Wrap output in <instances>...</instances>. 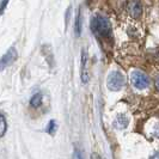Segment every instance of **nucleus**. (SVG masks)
Here are the masks:
<instances>
[{
  "mask_svg": "<svg viewBox=\"0 0 159 159\" xmlns=\"http://www.w3.org/2000/svg\"><path fill=\"white\" fill-rule=\"evenodd\" d=\"M91 30L92 32L99 36V37H103V39H108L111 36V24L110 20L104 16L101 15H96L91 18Z\"/></svg>",
  "mask_w": 159,
  "mask_h": 159,
  "instance_id": "1",
  "label": "nucleus"
},
{
  "mask_svg": "<svg viewBox=\"0 0 159 159\" xmlns=\"http://www.w3.org/2000/svg\"><path fill=\"white\" fill-rule=\"evenodd\" d=\"M126 79L125 75L119 71H112L107 79V86L111 91H120L121 89L125 86Z\"/></svg>",
  "mask_w": 159,
  "mask_h": 159,
  "instance_id": "2",
  "label": "nucleus"
},
{
  "mask_svg": "<svg viewBox=\"0 0 159 159\" xmlns=\"http://www.w3.org/2000/svg\"><path fill=\"white\" fill-rule=\"evenodd\" d=\"M86 61H88V54H86V50L83 49V53H81V80H83V83H88L89 81Z\"/></svg>",
  "mask_w": 159,
  "mask_h": 159,
  "instance_id": "6",
  "label": "nucleus"
},
{
  "mask_svg": "<svg viewBox=\"0 0 159 159\" xmlns=\"http://www.w3.org/2000/svg\"><path fill=\"white\" fill-rule=\"evenodd\" d=\"M73 159H83V156L78 150L74 151V154H73Z\"/></svg>",
  "mask_w": 159,
  "mask_h": 159,
  "instance_id": "11",
  "label": "nucleus"
},
{
  "mask_svg": "<svg viewBox=\"0 0 159 159\" xmlns=\"http://www.w3.org/2000/svg\"><path fill=\"white\" fill-rule=\"evenodd\" d=\"M130 81L133 84V86L138 90H145L150 86V78L147 77L146 73L135 70L130 73Z\"/></svg>",
  "mask_w": 159,
  "mask_h": 159,
  "instance_id": "3",
  "label": "nucleus"
},
{
  "mask_svg": "<svg viewBox=\"0 0 159 159\" xmlns=\"http://www.w3.org/2000/svg\"><path fill=\"white\" fill-rule=\"evenodd\" d=\"M41 104H42V95L39 92V93H36V95H34L31 97V99H30V105H31L32 108H39Z\"/></svg>",
  "mask_w": 159,
  "mask_h": 159,
  "instance_id": "8",
  "label": "nucleus"
},
{
  "mask_svg": "<svg viewBox=\"0 0 159 159\" xmlns=\"http://www.w3.org/2000/svg\"><path fill=\"white\" fill-rule=\"evenodd\" d=\"M8 0H4L2 1V5H1V7H0V12H2L4 11V8H5V6H6V2H7Z\"/></svg>",
  "mask_w": 159,
  "mask_h": 159,
  "instance_id": "13",
  "label": "nucleus"
},
{
  "mask_svg": "<svg viewBox=\"0 0 159 159\" xmlns=\"http://www.w3.org/2000/svg\"><path fill=\"white\" fill-rule=\"evenodd\" d=\"M6 130H7V122H6V119L2 114H0V138L6 134Z\"/></svg>",
  "mask_w": 159,
  "mask_h": 159,
  "instance_id": "7",
  "label": "nucleus"
},
{
  "mask_svg": "<svg viewBox=\"0 0 159 159\" xmlns=\"http://www.w3.org/2000/svg\"><path fill=\"white\" fill-rule=\"evenodd\" d=\"M55 129H56L55 122H54V121H50V123H49V127H48V132H49L50 134H54Z\"/></svg>",
  "mask_w": 159,
  "mask_h": 159,
  "instance_id": "10",
  "label": "nucleus"
},
{
  "mask_svg": "<svg viewBox=\"0 0 159 159\" xmlns=\"http://www.w3.org/2000/svg\"><path fill=\"white\" fill-rule=\"evenodd\" d=\"M80 32H81V15H80V11L78 12V16L75 19V34L77 36H79Z\"/></svg>",
  "mask_w": 159,
  "mask_h": 159,
  "instance_id": "9",
  "label": "nucleus"
},
{
  "mask_svg": "<svg viewBox=\"0 0 159 159\" xmlns=\"http://www.w3.org/2000/svg\"><path fill=\"white\" fill-rule=\"evenodd\" d=\"M128 13L133 18H139L143 15V5L140 1L138 0H133L128 4Z\"/></svg>",
  "mask_w": 159,
  "mask_h": 159,
  "instance_id": "5",
  "label": "nucleus"
},
{
  "mask_svg": "<svg viewBox=\"0 0 159 159\" xmlns=\"http://www.w3.org/2000/svg\"><path fill=\"white\" fill-rule=\"evenodd\" d=\"M17 56H18V54H17L16 48H10L7 52L0 57V72L13 64L17 60Z\"/></svg>",
  "mask_w": 159,
  "mask_h": 159,
  "instance_id": "4",
  "label": "nucleus"
},
{
  "mask_svg": "<svg viewBox=\"0 0 159 159\" xmlns=\"http://www.w3.org/2000/svg\"><path fill=\"white\" fill-rule=\"evenodd\" d=\"M151 159H158V154H154V157H153V158H151Z\"/></svg>",
  "mask_w": 159,
  "mask_h": 159,
  "instance_id": "14",
  "label": "nucleus"
},
{
  "mask_svg": "<svg viewBox=\"0 0 159 159\" xmlns=\"http://www.w3.org/2000/svg\"><path fill=\"white\" fill-rule=\"evenodd\" d=\"M91 159H103V158H102L98 153H92V154H91Z\"/></svg>",
  "mask_w": 159,
  "mask_h": 159,
  "instance_id": "12",
  "label": "nucleus"
}]
</instances>
